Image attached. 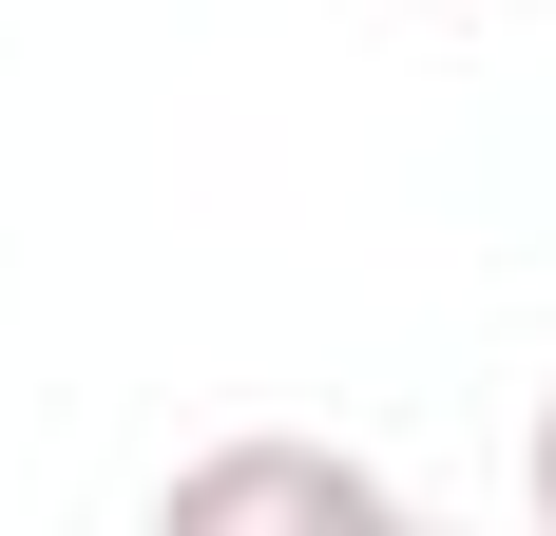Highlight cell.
Instances as JSON below:
<instances>
[{
  "label": "cell",
  "instance_id": "obj_1",
  "mask_svg": "<svg viewBox=\"0 0 556 536\" xmlns=\"http://www.w3.org/2000/svg\"><path fill=\"white\" fill-rule=\"evenodd\" d=\"M230 518H327V536H384V460H327V441H212L173 460V536H230Z\"/></svg>",
  "mask_w": 556,
  "mask_h": 536
},
{
  "label": "cell",
  "instance_id": "obj_2",
  "mask_svg": "<svg viewBox=\"0 0 556 536\" xmlns=\"http://www.w3.org/2000/svg\"><path fill=\"white\" fill-rule=\"evenodd\" d=\"M538 518H556V403H538Z\"/></svg>",
  "mask_w": 556,
  "mask_h": 536
}]
</instances>
